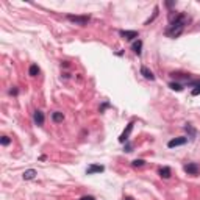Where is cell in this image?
Masks as SVG:
<instances>
[{"label": "cell", "mask_w": 200, "mask_h": 200, "mask_svg": "<svg viewBox=\"0 0 200 200\" xmlns=\"http://www.w3.org/2000/svg\"><path fill=\"white\" fill-rule=\"evenodd\" d=\"M188 24H189V17H188V16H186L185 13H178L175 17H172L169 27L166 28V36H169V38H178Z\"/></svg>", "instance_id": "obj_1"}, {"label": "cell", "mask_w": 200, "mask_h": 200, "mask_svg": "<svg viewBox=\"0 0 200 200\" xmlns=\"http://www.w3.org/2000/svg\"><path fill=\"white\" fill-rule=\"evenodd\" d=\"M66 17H67V21H71V22H74V24H78V25H86V24L91 21V16H88V14H83V16L67 14Z\"/></svg>", "instance_id": "obj_2"}, {"label": "cell", "mask_w": 200, "mask_h": 200, "mask_svg": "<svg viewBox=\"0 0 200 200\" xmlns=\"http://www.w3.org/2000/svg\"><path fill=\"white\" fill-rule=\"evenodd\" d=\"M119 35L124 39H127V41H133V39H138L139 38V33L136 30H121Z\"/></svg>", "instance_id": "obj_3"}, {"label": "cell", "mask_w": 200, "mask_h": 200, "mask_svg": "<svg viewBox=\"0 0 200 200\" xmlns=\"http://www.w3.org/2000/svg\"><path fill=\"white\" fill-rule=\"evenodd\" d=\"M183 169H185V172L188 175H197L198 174V164L197 163H188L183 166Z\"/></svg>", "instance_id": "obj_4"}, {"label": "cell", "mask_w": 200, "mask_h": 200, "mask_svg": "<svg viewBox=\"0 0 200 200\" xmlns=\"http://www.w3.org/2000/svg\"><path fill=\"white\" fill-rule=\"evenodd\" d=\"M186 142H188V138L180 136V138H174V139H171V141L167 142V147H169V148H174V147H178V145H185Z\"/></svg>", "instance_id": "obj_5"}, {"label": "cell", "mask_w": 200, "mask_h": 200, "mask_svg": "<svg viewBox=\"0 0 200 200\" xmlns=\"http://www.w3.org/2000/svg\"><path fill=\"white\" fill-rule=\"evenodd\" d=\"M105 171V167L102 164H91L89 167L86 169V174L88 175H94V174H100V172H103Z\"/></svg>", "instance_id": "obj_6"}, {"label": "cell", "mask_w": 200, "mask_h": 200, "mask_svg": "<svg viewBox=\"0 0 200 200\" xmlns=\"http://www.w3.org/2000/svg\"><path fill=\"white\" fill-rule=\"evenodd\" d=\"M131 130H133V122H130L128 125H127V128L122 131V135L119 136V142H127L128 141V136H130V133H131Z\"/></svg>", "instance_id": "obj_7"}, {"label": "cell", "mask_w": 200, "mask_h": 200, "mask_svg": "<svg viewBox=\"0 0 200 200\" xmlns=\"http://www.w3.org/2000/svg\"><path fill=\"white\" fill-rule=\"evenodd\" d=\"M160 177L161 178H164V180H167V178H171V175H172V171H171V167L169 166H163V167L160 169Z\"/></svg>", "instance_id": "obj_8"}, {"label": "cell", "mask_w": 200, "mask_h": 200, "mask_svg": "<svg viewBox=\"0 0 200 200\" xmlns=\"http://www.w3.org/2000/svg\"><path fill=\"white\" fill-rule=\"evenodd\" d=\"M33 121H35L36 125H42L44 124V113L39 111V110H36L35 114H33Z\"/></svg>", "instance_id": "obj_9"}, {"label": "cell", "mask_w": 200, "mask_h": 200, "mask_svg": "<svg viewBox=\"0 0 200 200\" xmlns=\"http://www.w3.org/2000/svg\"><path fill=\"white\" fill-rule=\"evenodd\" d=\"M141 75L144 77V78H147V80H150V81H153L155 80V75H153V72L152 71H148L145 66H141Z\"/></svg>", "instance_id": "obj_10"}, {"label": "cell", "mask_w": 200, "mask_h": 200, "mask_svg": "<svg viewBox=\"0 0 200 200\" xmlns=\"http://www.w3.org/2000/svg\"><path fill=\"white\" fill-rule=\"evenodd\" d=\"M171 77L174 78V80H189V74H181V72H171Z\"/></svg>", "instance_id": "obj_11"}, {"label": "cell", "mask_w": 200, "mask_h": 200, "mask_svg": "<svg viewBox=\"0 0 200 200\" xmlns=\"http://www.w3.org/2000/svg\"><path fill=\"white\" fill-rule=\"evenodd\" d=\"M141 48H142V41H141V39H136L135 42H133V45H131V50H133L136 55H141Z\"/></svg>", "instance_id": "obj_12"}, {"label": "cell", "mask_w": 200, "mask_h": 200, "mask_svg": "<svg viewBox=\"0 0 200 200\" xmlns=\"http://www.w3.org/2000/svg\"><path fill=\"white\" fill-rule=\"evenodd\" d=\"M52 121H53L55 124H61V122L64 121V114L60 113V111H55V113L52 114Z\"/></svg>", "instance_id": "obj_13"}, {"label": "cell", "mask_w": 200, "mask_h": 200, "mask_svg": "<svg viewBox=\"0 0 200 200\" xmlns=\"http://www.w3.org/2000/svg\"><path fill=\"white\" fill-rule=\"evenodd\" d=\"M36 175H38V172H36L35 169H28V171H25V172H24V175H22V177H24V180H33Z\"/></svg>", "instance_id": "obj_14"}, {"label": "cell", "mask_w": 200, "mask_h": 200, "mask_svg": "<svg viewBox=\"0 0 200 200\" xmlns=\"http://www.w3.org/2000/svg\"><path fill=\"white\" fill-rule=\"evenodd\" d=\"M185 130L189 133V138H191V139H194V138L197 136V130H195V128H192V125H191V124H186V125H185Z\"/></svg>", "instance_id": "obj_15"}, {"label": "cell", "mask_w": 200, "mask_h": 200, "mask_svg": "<svg viewBox=\"0 0 200 200\" xmlns=\"http://www.w3.org/2000/svg\"><path fill=\"white\" fill-rule=\"evenodd\" d=\"M38 74H39V66L38 64H31L30 69H28V75L30 77H36Z\"/></svg>", "instance_id": "obj_16"}, {"label": "cell", "mask_w": 200, "mask_h": 200, "mask_svg": "<svg viewBox=\"0 0 200 200\" xmlns=\"http://www.w3.org/2000/svg\"><path fill=\"white\" fill-rule=\"evenodd\" d=\"M169 88L172 89V91H177V92H181L183 91V85H180V83H177V81H172V83H169Z\"/></svg>", "instance_id": "obj_17"}, {"label": "cell", "mask_w": 200, "mask_h": 200, "mask_svg": "<svg viewBox=\"0 0 200 200\" xmlns=\"http://www.w3.org/2000/svg\"><path fill=\"white\" fill-rule=\"evenodd\" d=\"M144 160H133L131 161V166H133V167H142V166H144Z\"/></svg>", "instance_id": "obj_18"}, {"label": "cell", "mask_w": 200, "mask_h": 200, "mask_svg": "<svg viewBox=\"0 0 200 200\" xmlns=\"http://www.w3.org/2000/svg\"><path fill=\"white\" fill-rule=\"evenodd\" d=\"M10 142H11V139L8 136H2V138H0V144H2V145H10Z\"/></svg>", "instance_id": "obj_19"}, {"label": "cell", "mask_w": 200, "mask_h": 200, "mask_svg": "<svg viewBox=\"0 0 200 200\" xmlns=\"http://www.w3.org/2000/svg\"><path fill=\"white\" fill-rule=\"evenodd\" d=\"M156 16H158V6L155 8V13H153V16H152V17H150V19H147V21H145V25H148L150 22H152V21H153V19L156 17Z\"/></svg>", "instance_id": "obj_20"}, {"label": "cell", "mask_w": 200, "mask_h": 200, "mask_svg": "<svg viewBox=\"0 0 200 200\" xmlns=\"http://www.w3.org/2000/svg\"><path fill=\"white\" fill-rule=\"evenodd\" d=\"M191 94H192L194 97H195V95H200V85H197V86L191 91Z\"/></svg>", "instance_id": "obj_21"}, {"label": "cell", "mask_w": 200, "mask_h": 200, "mask_svg": "<svg viewBox=\"0 0 200 200\" xmlns=\"http://www.w3.org/2000/svg\"><path fill=\"white\" fill-rule=\"evenodd\" d=\"M125 152H131V144H130V142L125 144Z\"/></svg>", "instance_id": "obj_22"}, {"label": "cell", "mask_w": 200, "mask_h": 200, "mask_svg": "<svg viewBox=\"0 0 200 200\" xmlns=\"http://www.w3.org/2000/svg\"><path fill=\"white\" fill-rule=\"evenodd\" d=\"M81 200H95L92 195H85V197H81Z\"/></svg>", "instance_id": "obj_23"}, {"label": "cell", "mask_w": 200, "mask_h": 200, "mask_svg": "<svg viewBox=\"0 0 200 200\" xmlns=\"http://www.w3.org/2000/svg\"><path fill=\"white\" fill-rule=\"evenodd\" d=\"M17 92H19V91L16 89V88H13V89L10 91V94H11V95H17Z\"/></svg>", "instance_id": "obj_24"}, {"label": "cell", "mask_w": 200, "mask_h": 200, "mask_svg": "<svg viewBox=\"0 0 200 200\" xmlns=\"http://www.w3.org/2000/svg\"><path fill=\"white\" fill-rule=\"evenodd\" d=\"M166 5H167V6L171 8V6H174V5H175V2H166Z\"/></svg>", "instance_id": "obj_25"}]
</instances>
